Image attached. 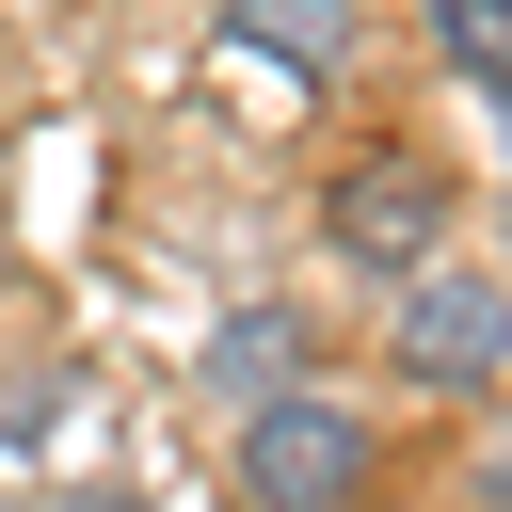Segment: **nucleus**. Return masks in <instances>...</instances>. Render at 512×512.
I'll return each instance as SVG.
<instances>
[{"label":"nucleus","mask_w":512,"mask_h":512,"mask_svg":"<svg viewBox=\"0 0 512 512\" xmlns=\"http://www.w3.org/2000/svg\"><path fill=\"white\" fill-rule=\"evenodd\" d=\"M448 224H464V176H448L432 144H352V160L320 176V256H352L368 288L432 272V256H448Z\"/></svg>","instance_id":"nucleus-1"},{"label":"nucleus","mask_w":512,"mask_h":512,"mask_svg":"<svg viewBox=\"0 0 512 512\" xmlns=\"http://www.w3.org/2000/svg\"><path fill=\"white\" fill-rule=\"evenodd\" d=\"M384 368H400L416 400H496V384H512V272H480V256L400 272V288H384Z\"/></svg>","instance_id":"nucleus-2"},{"label":"nucleus","mask_w":512,"mask_h":512,"mask_svg":"<svg viewBox=\"0 0 512 512\" xmlns=\"http://www.w3.org/2000/svg\"><path fill=\"white\" fill-rule=\"evenodd\" d=\"M384 496V432L336 384H288L240 416V512H368Z\"/></svg>","instance_id":"nucleus-3"},{"label":"nucleus","mask_w":512,"mask_h":512,"mask_svg":"<svg viewBox=\"0 0 512 512\" xmlns=\"http://www.w3.org/2000/svg\"><path fill=\"white\" fill-rule=\"evenodd\" d=\"M352 0H224V48H256V64H288V80H336L352 64Z\"/></svg>","instance_id":"nucleus-4"},{"label":"nucleus","mask_w":512,"mask_h":512,"mask_svg":"<svg viewBox=\"0 0 512 512\" xmlns=\"http://www.w3.org/2000/svg\"><path fill=\"white\" fill-rule=\"evenodd\" d=\"M304 368H320V336H304L288 304H256V320H224V336H208V384H224V416H256V400H288Z\"/></svg>","instance_id":"nucleus-5"},{"label":"nucleus","mask_w":512,"mask_h":512,"mask_svg":"<svg viewBox=\"0 0 512 512\" xmlns=\"http://www.w3.org/2000/svg\"><path fill=\"white\" fill-rule=\"evenodd\" d=\"M432 48H448L480 96H512V0H432Z\"/></svg>","instance_id":"nucleus-6"},{"label":"nucleus","mask_w":512,"mask_h":512,"mask_svg":"<svg viewBox=\"0 0 512 512\" xmlns=\"http://www.w3.org/2000/svg\"><path fill=\"white\" fill-rule=\"evenodd\" d=\"M64 512H112V496H64Z\"/></svg>","instance_id":"nucleus-7"}]
</instances>
